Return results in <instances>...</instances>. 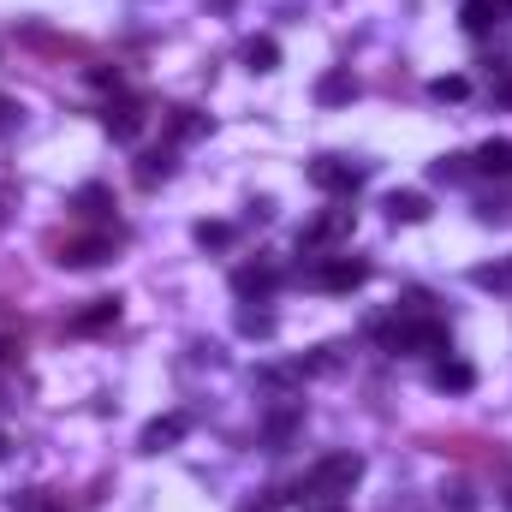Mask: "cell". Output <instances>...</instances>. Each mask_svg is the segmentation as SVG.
Here are the masks:
<instances>
[{
  "mask_svg": "<svg viewBox=\"0 0 512 512\" xmlns=\"http://www.w3.org/2000/svg\"><path fill=\"white\" fill-rule=\"evenodd\" d=\"M429 453L453 459V465H471V471H512V453L507 441H489L477 429H447V435H423Z\"/></svg>",
  "mask_w": 512,
  "mask_h": 512,
  "instance_id": "7a4b0ae2",
  "label": "cell"
},
{
  "mask_svg": "<svg viewBox=\"0 0 512 512\" xmlns=\"http://www.w3.org/2000/svg\"><path fill=\"white\" fill-rule=\"evenodd\" d=\"M471 382H477V370H471V364H453V358H447V364H435V387H441V393H465Z\"/></svg>",
  "mask_w": 512,
  "mask_h": 512,
  "instance_id": "ffe728a7",
  "label": "cell"
},
{
  "mask_svg": "<svg viewBox=\"0 0 512 512\" xmlns=\"http://www.w3.org/2000/svg\"><path fill=\"white\" fill-rule=\"evenodd\" d=\"M0 459H6V435H0Z\"/></svg>",
  "mask_w": 512,
  "mask_h": 512,
  "instance_id": "e575fe53",
  "label": "cell"
},
{
  "mask_svg": "<svg viewBox=\"0 0 512 512\" xmlns=\"http://www.w3.org/2000/svg\"><path fill=\"white\" fill-rule=\"evenodd\" d=\"M12 512H66V507H60L48 489H18V495H12Z\"/></svg>",
  "mask_w": 512,
  "mask_h": 512,
  "instance_id": "7402d4cb",
  "label": "cell"
},
{
  "mask_svg": "<svg viewBox=\"0 0 512 512\" xmlns=\"http://www.w3.org/2000/svg\"><path fill=\"white\" fill-rule=\"evenodd\" d=\"M310 512H340V507H334V501H322V507H310Z\"/></svg>",
  "mask_w": 512,
  "mask_h": 512,
  "instance_id": "1f68e13d",
  "label": "cell"
},
{
  "mask_svg": "<svg viewBox=\"0 0 512 512\" xmlns=\"http://www.w3.org/2000/svg\"><path fill=\"white\" fill-rule=\"evenodd\" d=\"M429 96H435V102H465V96H471V78H459V72H453V78H435Z\"/></svg>",
  "mask_w": 512,
  "mask_h": 512,
  "instance_id": "cb8c5ba5",
  "label": "cell"
},
{
  "mask_svg": "<svg viewBox=\"0 0 512 512\" xmlns=\"http://www.w3.org/2000/svg\"><path fill=\"white\" fill-rule=\"evenodd\" d=\"M358 477H364V459L358 453H328L322 465H310V477H304V501L310 507H322V501H340V495H352L358 489Z\"/></svg>",
  "mask_w": 512,
  "mask_h": 512,
  "instance_id": "277c9868",
  "label": "cell"
},
{
  "mask_svg": "<svg viewBox=\"0 0 512 512\" xmlns=\"http://www.w3.org/2000/svg\"><path fill=\"white\" fill-rule=\"evenodd\" d=\"M114 245H120V227H84V233H78V227H72V233L54 227V233L42 239V251L54 256L60 268H96V262L114 256Z\"/></svg>",
  "mask_w": 512,
  "mask_h": 512,
  "instance_id": "3957f363",
  "label": "cell"
},
{
  "mask_svg": "<svg viewBox=\"0 0 512 512\" xmlns=\"http://www.w3.org/2000/svg\"><path fill=\"white\" fill-rule=\"evenodd\" d=\"M507 512H512V489H507Z\"/></svg>",
  "mask_w": 512,
  "mask_h": 512,
  "instance_id": "d590c367",
  "label": "cell"
},
{
  "mask_svg": "<svg viewBox=\"0 0 512 512\" xmlns=\"http://www.w3.org/2000/svg\"><path fill=\"white\" fill-rule=\"evenodd\" d=\"M501 18H507V12H501L495 0H465V6H459V24H465L471 36H489V30H495Z\"/></svg>",
  "mask_w": 512,
  "mask_h": 512,
  "instance_id": "5bb4252c",
  "label": "cell"
},
{
  "mask_svg": "<svg viewBox=\"0 0 512 512\" xmlns=\"http://www.w3.org/2000/svg\"><path fill=\"white\" fill-rule=\"evenodd\" d=\"M429 173H435V179H441V185H459V179H465V173H471V155H441V161H435V167H429Z\"/></svg>",
  "mask_w": 512,
  "mask_h": 512,
  "instance_id": "d4e9b609",
  "label": "cell"
},
{
  "mask_svg": "<svg viewBox=\"0 0 512 512\" xmlns=\"http://www.w3.org/2000/svg\"><path fill=\"white\" fill-rule=\"evenodd\" d=\"M143 114H149V108H143V102H137V96H114V102H108V108H102V126L114 131V137H120V143H131V137H137V131H143Z\"/></svg>",
  "mask_w": 512,
  "mask_h": 512,
  "instance_id": "30bf717a",
  "label": "cell"
},
{
  "mask_svg": "<svg viewBox=\"0 0 512 512\" xmlns=\"http://www.w3.org/2000/svg\"><path fill=\"white\" fill-rule=\"evenodd\" d=\"M197 245L227 251V245H233V227H227V221H203V227H197Z\"/></svg>",
  "mask_w": 512,
  "mask_h": 512,
  "instance_id": "4316f807",
  "label": "cell"
},
{
  "mask_svg": "<svg viewBox=\"0 0 512 512\" xmlns=\"http://www.w3.org/2000/svg\"><path fill=\"white\" fill-rule=\"evenodd\" d=\"M268 286H274V262L256 256V262H239V268H233V292H239V298H262Z\"/></svg>",
  "mask_w": 512,
  "mask_h": 512,
  "instance_id": "8fae6325",
  "label": "cell"
},
{
  "mask_svg": "<svg viewBox=\"0 0 512 512\" xmlns=\"http://www.w3.org/2000/svg\"><path fill=\"white\" fill-rule=\"evenodd\" d=\"M310 185L316 191H334V197H352L364 185V167L346 161V155H322V161H310Z\"/></svg>",
  "mask_w": 512,
  "mask_h": 512,
  "instance_id": "8992f818",
  "label": "cell"
},
{
  "mask_svg": "<svg viewBox=\"0 0 512 512\" xmlns=\"http://www.w3.org/2000/svg\"><path fill=\"white\" fill-rule=\"evenodd\" d=\"M66 209H72V221H90V227H108V221H114V191H108V185H78Z\"/></svg>",
  "mask_w": 512,
  "mask_h": 512,
  "instance_id": "9c48e42d",
  "label": "cell"
},
{
  "mask_svg": "<svg viewBox=\"0 0 512 512\" xmlns=\"http://www.w3.org/2000/svg\"><path fill=\"white\" fill-rule=\"evenodd\" d=\"M471 280H477V286H495V292H501V286H512L507 262H483V268H471Z\"/></svg>",
  "mask_w": 512,
  "mask_h": 512,
  "instance_id": "83f0119b",
  "label": "cell"
},
{
  "mask_svg": "<svg viewBox=\"0 0 512 512\" xmlns=\"http://www.w3.org/2000/svg\"><path fill=\"white\" fill-rule=\"evenodd\" d=\"M12 126V102H0V131Z\"/></svg>",
  "mask_w": 512,
  "mask_h": 512,
  "instance_id": "4dcf8cb0",
  "label": "cell"
},
{
  "mask_svg": "<svg viewBox=\"0 0 512 512\" xmlns=\"http://www.w3.org/2000/svg\"><path fill=\"white\" fill-rule=\"evenodd\" d=\"M274 60H280V48H274L268 36H256V42H245V66H251V72H274Z\"/></svg>",
  "mask_w": 512,
  "mask_h": 512,
  "instance_id": "603a6c76",
  "label": "cell"
},
{
  "mask_svg": "<svg viewBox=\"0 0 512 512\" xmlns=\"http://www.w3.org/2000/svg\"><path fill=\"white\" fill-rule=\"evenodd\" d=\"M352 96H358V78H352L346 66H340V72H328V78L316 84V102H322V108H334V102H352Z\"/></svg>",
  "mask_w": 512,
  "mask_h": 512,
  "instance_id": "2e32d148",
  "label": "cell"
},
{
  "mask_svg": "<svg viewBox=\"0 0 512 512\" xmlns=\"http://www.w3.org/2000/svg\"><path fill=\"white\" fill-rule=\"evenodd\" d=\"M495 6H501V12H512V0H495Z\"/></svg>",
  "mask_w": 512,
  "mask_h": 512,
  "instance_id": "836d02e7",
  "label": "cell"
},
{
  "mask_svg": "<svg viewBox=\"0 0 512 512\" xmlns=\"http://www.w3.org/2000/svg\"><path fill=\"white\" fill-rule=\"evenodd\" d=\"M239 328H245V334H268V328H274V316H268V310H245V316H239Z\"/></svg>",
  "mask_w": 512,
  "mask_h": 512,
  "instance_id": "f1b7e54d",
  "label": "cell"
},
{
  "mask_svg": "<svg viewBox=\"0 0 512 512\" xmlns=\"http://www.w3.org/2000/svg\"><path fill=\"white\" fill-rule=\"evenodd\" d=\"M370 334H376V346H382V352H423V358L453 352L447 322H435V316H387V322H376Z\"/></svg>",
  "mask_w": 512,
  "mask_h": 512,
  "instance_id": "6da1fadb",
  "label": "cell"
},
{
  "mask_svg": "<svg viewBox=\"0 0 512 512\" xmlns=\"http://www.w3.org/2000/svg\"><path fill=\"white\" fill-rule=\"evenodd\" d=\"M173 173V149H149V155H137V185H161Z\"/></svg>",
  "mask_w": 512,
  "mask_h": 512,
  "instance_id": "e0dca14e",
  "label": "cell"
},
{
  "mask_svg": "<svg viewBox=\"0 0 512 512\" xmlns=\"http://www.w3.org/2000/svg\"><path fill=\"white\" fill-rule=\"evenodd\" d=\"M477 215H483L489 227H507V221H512V197H507V191H501V197H483V203H477Z\"/></svg>",
  "mask_w": 512,
  "mask_h": 512,
  "instance_id": "484cf974",
  "label": "cell"
},
{
  "mask_svg": "<svg viewBox=\"0 0 512 512\" xmlns=\"http://www.w3.org/2000/svg\"><path fill=\"white\" fill-rule=\"evenodd\" d=\"M298 423H304V411H298V405H286V411H274V417H268V441H274V447H286Z\"/></svg>",
  "mask_w": 512,
  "mask_h": 512,
  "instance_id": "44dd1931",
  "label": "cell"
},
{
  "mask_svg": "<svg viewBox=\"0 0 512 512\" xmlns=\"http://www.w3.org/2000/svg\"><path fill=\"white\" fill-rule=\"evenodd\" d=\"M507 274H512V262H507Z\"/></svg>",
  "mask_w": 512,
  "mask_h": 512,
  "instance_id": "8d00e7d4",
  "label": "cell"
},
{
  "mask_svg": "<svg viewBox=\"0 0 512 512\" xmlns=\"http://www.w3.org/2000/svg\"><path fill=\"white\" fill-rule=\"evenodd\" d=\"M387 215H393V221H423V215H429V197H417V191H393V197H387Z\"/></svg>",
  "mask_w": 512,
  "mask_h": 512,
  "instance_id": "d6986e66",
  "label": "cell"
},
{
  "mask_svg": "<svg viewBox=\"0 0 512 512\" xmlns=\"http://www.w3.org/2000/svg\"><path fill=\"white\" fill-rule=\"evenodd\" d=\"M310 280H316L322 292H358V286L370 280V262H364V256H322Z\"/></svg>",
  "mask_w": 512,
  "mask_h": 512,
  "instance_id": "ba28073f",
  "label": "cell"
},
{
  "mask_svg": "<svg viewBox=\"0 0 512 512\" xmlns=\"http://www.w3.org/2000/svg\"><path fill=\"white\" fill-rule=\"evenodd\" d=\"M18 42L48 54V60H90V42L84 36H60V30H42V24H18Z\"/></svg>",
  "mask_w": 512,
  "mask_h": 512,
  "instance_id": "5b68a950",
  "label": "cell"
},
{
  "mask_svg": "<svg viewBox=\"0 0 512 512\" xmlns=\"http://www.w3.org/2000/svg\"><path fill=\"white\" fill-rule=\"evenodd\" d=\"M0 221H6V191H0Z\"/></svg>",
  "mask_w": 512,
  "mask_h": 512,
  "instance_id": "d6a6232c",
  "label": "cell"
},
{
  "mask_svg": "<svg viewBox=\"0 0 512 512\" xmlns=\"http://www.w3.org/2000/svg\"><path fill=\"white\" fill-rule=\"evenodd\" d=\"M167 137H197V131H209V114H197V108H167Z\"/></svg>",
  "mask_w": 512,
  "mask_h": 512,
  "instance_id": "ac0fdd59",
  "label": "cell"
},
{
  "mask_svg": "<svg viewBox=\"0 0 512 512\" xmlns=\"http://www.w3.org/2000/svg\"><path fill=\"white\" fill-rule=\"evenodd\" d=\"M90 78H96L102 90H120V66H90Z\"/></svg>",
  "mask_w": 512,
  "mask_h": 512,
  "instance_id": "f546056e",
  "label": "cell"
},
{
  "mask_svg": "<svg viewBox=\"0 0 512 512\" xmlns=\"http://www.w3.org/2000/svg\"><path fill=\"white\" fill-rule=\"evenodd\" d=\"M352 221H358V209H322L316 221H304V233H298V251H322V245H340V239H352Z\"/></svg>",
  "mask_w": 512,
  "mask_h": 512,
  "instance_id": "52a82bcc",
  "label": "cell"
},
{
  "mask_svg": "<svg viewBox=\"0 0 512 512\" xmlns=\"http://www.w3.org/2000/svg\"><path fill=\"white\" fill-rule=\"evenodd\" d=\"M108 322H120V298H90V304L72 316L78 334H96V328H108Z\"/></svg>",
  "mask_w": 512,
  "mask_h": 512,
  "instance_id": "4fadbf2b",
  "label": "cell"
},
{
  "mask_svg": "<svg viewBox=\"0 0 512 512\" xmlns=\"http://www.w3.org/2000/svg\"><path fill=\"white\" fill-rule=\"evenodd\" d=\"M185 429H191V417H155L149 429H143V453H161V447H173V441H185Z\"/></svg>",
  "mask_w": 512,
  "mask_h": 512,
  "instance_id": "7c38bea8",
  "label": "cell"
},
{
  "mask_svg": "<svg viewBox=\"0 0 512 512\" xmlns=\"http://www.w3.org/2000/svg\"><path fill=\"white\" fill-rule=\"evenodd\" d=\"M471 167H477V173H501V179H507V173H512V137H489V143L471 155Z\"/></svg>",
  "mask_w": 512,
  "mask_h": 512,
  "instance_id": "9a60e30c",
  "label": "cell"
}]
</instances>
